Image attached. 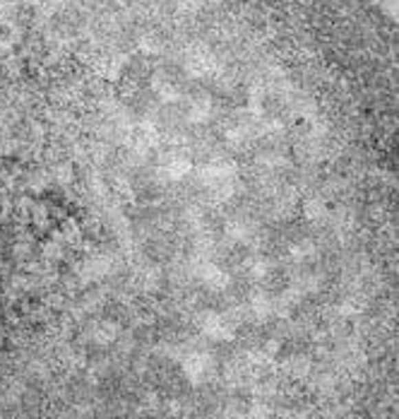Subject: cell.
<instances>
[{"label":"cell","instance_id":"cell-1","mask_svg":"<svg viewBox=\"0 0 399 419\" xmlns=\"http://www.w3.org/2000/svg\"><path fill=\"white\" fill-rule=\"evenodd\" d=\"M315 130L286 46L0 39V417L243 386L308 241Z\"/></svg>","mask_w":399,"mask_h":419}]
</instances>
